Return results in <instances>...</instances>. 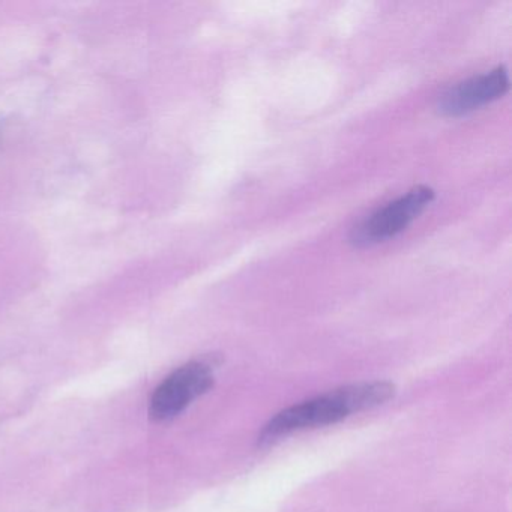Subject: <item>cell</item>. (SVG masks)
Masks as SVG:
<instances>
[{"label": "cell", "instance_id": "cell-2", "mask_svg": "<svg viewBox=\"0 0 512 512\" xmlns=\"http://www.w3.org/2000/svg\"><path fill=\"white\" fill-rule=\"evenodd\" d=\"M434 200V191L425 185L412 188L409 193L388 203L362 221L352 232V244L371 247L388 241L406 230Z\"/></svg>", "mask_w": 512, "mask_h": 512}, {"label": "cell", "instance_id": "cell-1", "mask_svg": "<svg viewBox=\"0 0 512 512\" xmlns=\"http://www.w3.org/2000/svg\"><path fill=\"white\" fill-rule=\"evenodd\" d=\"M395 386L389 382L358 383L328 394L293 404L266 422L259 434L260 443H271L295 431L337 424L352 413L373 409L391 400Z\"/></svg>", "mask_w": 512, "mask_h": 512}, {"label": "cell", "instance_id": "cell-4", "mask_svg": "<svg viewBox=\"0 0 512 512\" xmlns=\"http://www.w3.org/2000/svg\"><path fill=\"white\" fill-rule=\"evenodd\" d=\"M509 91V76L505 67L472 77L449 89L439 101V112L446 116H461L485 104L493 103Z\"/></svg>", "mask_w": 512, "mask_h": 512}, {"label": "cell", "instance_id": "cell-3", "mask_svg": "<svg viewBox=\"0 0 512 512\" xmlns=\"http://www.w3.org/2000/svg\"><path fill=\"white\" fill-rule=\"evenodd\" d=\"M214 385L211 365L191 361L173 371L155 389L149 406V416L157 422L169 421L184 412L194 400L202 397Z\"/></svg>", "mask_w": 512, "mask_h": 512}]
</instances>
